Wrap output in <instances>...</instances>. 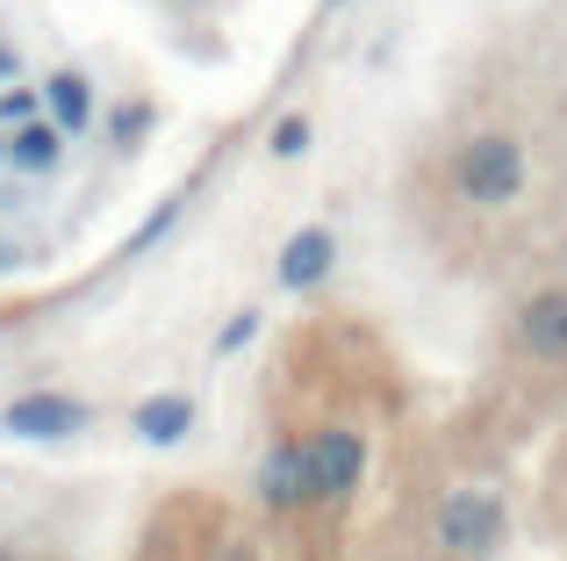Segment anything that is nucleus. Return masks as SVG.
I'll return each instance as SVG.
<instances>
[{"label": "nucleus", "instance_id": "1", "mask_svg": "<svg viewBox=\"0 0 567 561\" xmlns=\"http://www.w3.org/2000/svg\"><path fill=\"white\" fill-rule=\"evenodd\" d=\"M511 540V504L496 490H445L431 511V548L445 561H488Z\"/></svg>", "mask_w": 567, "mask_h": 561}, {"label": "nucleus", "instance_id": "2", "mask_svg": "<svg viewBox=\"0 0 567 561\" xmlns=\"http://www.w3.org/2000/svg\"><path fill=\"white\" fill-rule=\"evenodd\" d=\"M453 195L474 210H503V202L525 195V144L511 130H482L453 152Z\"/></svg>", "mask_w": 567, "mask_h": 561}, {"label": "nucleus", "instance_id": "3", "mask_svg": "<svg viewBox=\"0 0 567 561\" xmlns=\"http://www.w3.org/2000/svg\"><path fill=\"white\" fill-rule=\"evenodd\" d=\"M302 468H309V504H346L367 476V439L352 425H323L302 439Z\"/></svg>", "mask_w": 567, "mask_h": 561}, {"label": "nucleus", "instance_id": "4", "mask_svg": "<svg viewBox=\"0 0 567 561\" xmlns=\"http://www.w3.org/2000/svg\"><path fill=\"white\" fill-rule=\"evenodd\" d=\"M94 425V410L80 396H58V389H37V396H14L0 410V432L8 439H37V447H58V439H80Z\"/></svg>", "mask_w": 567, "mask_h": 561}, {"label": "nucleus", "instance_id": "5", "mask_svg": "<svg viewBox=\"0 0 567 561\" xmlns=\"http://www.w3.org/2000/svg\"><path fill=\"white\" fill-rule=\"evenodd\" d=\"M517 353L539 367H567V288H539L517 303Z\"/></svg>", "mask_w": 567, "mask_h": 561}, {"label": "nucleus", "instance_id": "6", "mask_svg": "<svg viewBox=\"0 0 567 561\" xmlns=\"http://www.w3.org/2000/svg\"><path fill=\"white\" fill-rule=\"evenodd\" d=\"M331 267H338V238L323 224H309V231H295L288 245H280V259H274V280L288 295H309V288H323L331 280Z\"/></svg>", "mask_w": 567, "mask_h": 561}, {"label": "nucleus", "instance_id": "7", "mask_svg": "<svg viewBox=\"0 0 567 561\" xmlns=\"http://www.w3.org/2000/svg\"><path fill=\"white\" fill-rule=\"evenodd\" d=\"M259 504L274 511V519H295V511H309L302 439H280V447H266V461H259Z\"/></svg>", "mask_w": 567, "mask_h": 561}, {"label": "nucleus", "instance_id": "8", "mask_svg": "<svg viewBox=\"0 0 567 561\" xmlns=\"http://www.w3.org/2000/svg\"><path fill=\"white\" fill-rule=\"evenodd\" d=\"M130 425H137V439H144V447H181V439L194 432V396H181V389L144 396Z\"/></svg>", "mask_w": 567, "mask_h": 561}, {"label": "nucleus", "instance_id": "9", "mask_svg": "<svg viewBox=\"0 0 567 561\" xmlns=\"http://www.w3.org/2000/svg\"><path fill=\"white\" fill-rule=\"evenodd\" d=\"M86 115H94L86 80H80V72H51V80H43V123L65 137V130H86Z\"/></svg>", "mask_w": 567, "mask_h": 561}, {"label": "nucleus", "instance_id": "10", "mask_svg": "<svg viewBox=\"0 0 567 561\" xmlns=\"http://www.w3.org/2000/svg\"><path fill=\"white\" fill-rule=\"evenodd\" d=\"M58 144H65V137H58V130H51V123L37 115V123H22V130H14L8 159H14L22 173H51V166H58Z\"/></svg>", "mask_w": 567, "mask_h": 561}, {"label": "nucleus", "instance_id": "11", "mask_svg": "<svg viewBox=\"0 0 567 561\" xmlns=\"http://www.w3.org/2000/svg\"><path fill=\"white\" fill-rule=\"evenodd\" d=\"M251 332H259V309H237V317L216 332V353H245V346H251Z\"/></svg>", "mask_w": 567, "mask_h": 561}, {"label": "nucleus", "instance_id": "12", "mask_svg": "<svg viewBox=\"0 0 567 561\" xmlns=\"http://www.w3.org/2000/svg\"><path fill=\"white\" fill-rule=\"evenodd\" d=\"M37 115H43V94H29V86L0 94V123H37Z\"/></svg>", "mask_w": 567, "mask_h": 561}, {"label": "nucleus", "instance_id": "13", "mask_svg": "<svg viewBox=\"0 0 567 561\" xmlns=\"http://www.w3.org/2000/svg\"><path fill=\"white\" fill-rule=\"evenodd\" d=\"M302 152H309V123H302V115H288V123L274 130V159H302Z\"/></svg>", "mask_w": 567, "mask_h": 561}, {"label": "nucleus", "instance_id": "14", "mask_svg": "<svg viewBox=\"0 0 567 561\" xmlns=\"http://www.w3.org/2000/svg\"><path fill=\"white\" fill-rule=\"evenodd\" d=\"M137 130H144V109H123V115H115V137H123V144L137 137Z\"/></svg>", "mask_w": 567, "mask_h": 561}, {"label": "nucleus", "instance_id": "15", "mask_svg": "<svg viewBox=\"0 0 567 561\" xmlns=\"http://www.w3.org/2000/svg\"><path fill=\"white\" fill-rule=\"evenodd\" d=\"M8 72H14V51H0V80H8Z\"/></svg>", "mask_w": 567, "mask_h": 561}, {"label": "nucleus", "instance_id": "16", "mask_svg": "<svg viewBox=\"0 0 567 561\" xmlns=\"http://www.w3.org/2000/svg\"><path fill=\"white\" fill-rule=\"evenodd\" d=\"M8 259H14V253H8V245H0V267H8Z\"/></svg>", "mask_w": 567, "mask_h": 561}, {"label": "nucleus", "instance_id": "17", "mask_svg": "<svg viewBox=\"0 0 567 561\" xmlns=\"http://www.w3.org/2000/svg\"><path fill=\"white\" fill-rule=\"evenodd\" d=\"M0 561H8V554H0Z\"/></svg>", "mask_w": 567, "mask_h": 561}]
</instances>
